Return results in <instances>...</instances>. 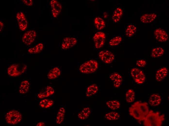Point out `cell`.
Segmentation results:
<instances>
[{
  "label": "cell",
  "instance_id": "9c48e42d",
  "mask_svg": "<svg viewBox=\"0 0 169 126\" xmlns=\"http://www.w3.org/2000/svg\"><path fill=\"white\" fill-rule=\"evenodd\" d=\"M36 35V33L35 31H28L23 34L22 38V41L25 44L30 45L34 41Z\"/></svg>",
  "mask_w": 169,
  "mask_h": 126
},
{
  "label": "cell",
  "instance_id": "8d00e7d4",
  "mask_svg": "<svg viewBox=\"0 0 169 126\" xmlns=\"http://www.w3.org/2000/svg\"><path fill=\"white\" fill-rule=\"evenodd\" d=\"M21 1L25 4L28 6H31L33 4L32 0H23Z\"/></svg>",
  "mask_w": 169,
  "mask_h": 126
},
{
  "label": "cell",
  "instance_id": "4316f807",
  "mask_svg": "<svg viewBox=\"0 0 169 126\" xmlns=\"http://www.w3.org/2000/svg\"><path fill=\"white\" fill-rule=\"evenodd\" d=\"M106 104L110 109L113 110H115L119 108L120 104L119 102L116 100H110L107 101Z\"/></svg>",
  "mask_w": 169,
  "mask_h": 126
},
{
  "label": "cell",
  "instance_id": "ffe728a7",
  "mask_svg": "<svg viewBox=\"0 0 169 126\" xmlns=\"http://www.w3.org/2000/svg\"><path fill=\"white\" fill-rule=\"evenodd\" d=\"M91 111L90 108H84L78 114V117L80 120H84L87 118L89 116Z\"/></svg>",
  "mask_w": 169,
  "mask_h": 126
},
{
  "label": "cell",
  "instance_id": "7c38bea8",
  "mask_svg": "<svg viewBox=\"0 0 169 126\" xmlns=\"http://www.w3.org/2000/svg\"><path fill=\"white\" fill-rule=\"evenodd\" d=\"M77 40L75 38L66 37L63 39L61 45L62 48L66 50L74 46L77 43Z\"/></svg>",
  "mask_w": 169,
  "mask_h": 126
},
{
  "label": "cell",
  "instance_id": "9a60e30c",
  "mask_svg": "<svg viewBox=\"0 0 169 126\" xmlns=\"http://www.w3.org/2000/svg\"><path fill=\"white\" fill-rule=\"evenodd\" d=\"M54 90L52 87L47 86L44 90L39 92L38 94V97L39 98L42 99L49 96L54 94Z\"/></svg>",
  "mask_w": 169,
  "mask_h": 126
},
{
  "label": "cell",
  "instance_id": "cb8c5ba5",
  "mask_svg": "<svg viewBox=\"0 0 169 126\" xmlns=\"http://www.w3.org/2000/svg\"><path fill=\"white\" fill-rule=\"evenodd\" d=\"M164 52L163 49L160 47H157L153 48L151 52V56L153 58H156L161 56Z\"/></svg>",
  "mask_w": 169,
  "mask_h": 126
},
{
  "label": "cell",
  "instance_id": "484cf974",
  "mask_svg": "<svg viewBox=\"0 0 169 126\" xmlns=\"http://www.w3.org/2000/svg\"><path fill=\"white\" fill-rule=\"evenodd\" d=\"M136 30V27L135 25L132 24H129L126 29L125 34L128 37H131L135 34Z\"/></svg>",
  "mask_w": 169,
  "mask_h": 126
},
{
  "label": "cell",
  "instance_id": "4dcf8cb0",
  "mask_svg": "<svg viewBox=\"0 0 169 126\" xmlns=\"http://www.w3.org/2000/svg\"><path fill=\"white\" fill-rule=\"evenodd\" d=\"M43 45L42 43H40L34 47L29 48L28 51L32 54H35L39 53L43 49Z\"/></svg>",
  "mask_w": 169,
  "mask_h": 126
},
{
  "label": "cell",
  "instance_id": "8992f818",
  "mask_svg": "<svg viewBox=\"0 0 169 126\" xmlns=\"http://www.w3.org/2000/svg\"><path fill=\"white\" fill-rule=\"evenodd\" d=\"M135 102L129 108L130 115L136 119L142 121L145 117L142 113L141 110Z\"/></svg>",
  "mask_w": 169,
  "mask_h": 126
},
{
  "label": "cell",
  "instance_id": "6da1fadb",
  "mask_svg": "<svg viewBox=\"0 0 169 126\" xmlns=\"http://www.w3.org/2000/svg\"><path fill=\"white\" fill-rule=\"evenodd\" d=\"M165 120L164 115H160L159 112L150 110L145 117L143 125L145 126H161Z\"/></svg>",
  "mask_w": 169,
  "mask_h": 126
},
{
  "label": "cell",
  "instance_id": "f35d334b",
  "mask_svg": "<svg viewBox=\"0 0 169 126\" xmlns=\"http://www.w3.org/2000/svg\"><path fill=\"white\" fill-rule=\"evenodd\" d=\"M45 125L44 123L43 122H40L37 123L36 126H44Z\"/></svg>",
  "mask_w": 169,
  "mask_h": 126
},
{
  "label": "cell",
  "instance_id": "ac0fdd59",
  "mask_svg": "<svg viewBox=\"0 0 169 126\" xmlns=\"http://www.w3.org/2000/svg\"><path fill=\"white\" fill-rule=\"evenodd\" d=\"M98 90V86L95 84H93L87 88L85 95L86 97H90L96 94Z\"/></svg>",
  "mask_w": 169,
  "mask_h": 126
},
{
  "label": "cell",
  "instance_id": "277c9868",
  "mask_svg": "<svg viewBox=\"0 0 169 126\" xmlns=\"http://www.w3.org/2000/svg\"><path fill=\"white\" fill-rule=\"evenodd\" d=\"M22 118L21 113L18 111L14 110L8 112L5 117L6 122L10 125H15L19 123Z\"/></svg>",
  "mask_w": 169,
  "mask_h": 126
},
{
  "label": "cell",
  "instance_id": "5bb4252c",
  "mask_svg": "<svg viewBox=\"0 0 169 126\" xmlns=\"http://www.w3.org/2000/svg\"><path fill=\"white\" fill-rule=\"evenodd\" d=\"M168 71V69L165 67L158 70L155 74L156 80L159 82L162 81L167 76Z\"/></svg>",
  "mask_w": 169,
  "mask_h": 126
},
{
  "label": "cell",
  "instance_id": "3957f363",
  "mask_svg": "<svg viewBox=\"0 0 169 126\" xmlns=\"http://www.w3.org/2000/svg\"><path fill=\"white\" fill-rule=\"evenodd\" d=\"M27 66L24 64H14L10 66L8 68L7 73L12 77L19 76L23 73L26 70Z\"/></svg>",
  "mask_w": 169,
  "mask_h": 126
},
{
  "label": "cell",
  "instance_id": "74e56055",
  "mask_svg": "<svg viewBox=\"0 0 169 126\" xmlns=\"http://www.w3.org/2000/svg\"><path fill=\"white\" fill-rule=\"evenodd\" d=\"M51 12L53 16L55 18L57 17L60 13V12L58 10L53 8L52 9Z\"/></svg>",
  "mask_w": 169,
  "mask_h": 126
},
{
  "label": "cell",
  "instance_id": "d590c367",
  "mask_svg": "<svg viewBox=\"0 0 169 126\" xmlns=\"http://www.w3.org/2000/svg\"><path fill=\"white\" fill-rule=\"evenodd\" d=\"M123 11L121 8L118 7L115 9L113 13L122 16L123 14Z\"/></svg>",
  "mask_w": 169,
  "mask_h": 126
},
{
  "label": "cell",
  "instance_id": "ab89813d",
  "mask_svg": "<svg viewBox=\"0 0 169 126\" xmlns=\"http://www.w3.org/2000/svg\"><path fill=\"white\" fill-rule=\"evenodd\" d=\"M4 26L3 23L1 21H0V31L1 32Z\"/></svg>",
  "mask_w": 169,
  "mask_h": 126
},
{
  "label": "cell",
  "instance_id": "5b68a950",
  "mask_svg": "<svg viewBox=\"0 0 169 126\" xmlns=\"http://www.w3.org/2000/svg\"><path fill=\"white\" fill-rule=\"evenodd\" d=\"M131 75L136 83L142 84L145 82V75L143 71L137 68H132L131 71Z\"/></svg>",
  "mask_w": 169,
  "mask_h": 126
},
{
  "label": "cell",
  "instance_id": "f546056e",
  "mask_svg": "<svg viewBox=\"0 0 169 126\" xmlns=\"http://www.w3.org/2000/svg\"><path fill=\"white\" fill-rule=\"evenodd\" d=\"M54 103L53 101L48 99H44L40 101L39 103L40 106L42 108H47L52 106Z\"/></svg>",
  "mask_w": 169,
  "mask_h": 126
},
{
  "label": "cell",
  "instance_id": "d4e9b609",
  "mask_svg": "<svg viewBox=\"0 0 169 126\" xmlns=\"http://www.w3.org/2000/svg\"><path fill=\"white\" fill-rule=\"evenodd\" d=\"M30 84L27 80L22 81L20 84L19 89V93L22 94L26 93L28 91L29 88Z\"/></svg>",
  "mask_w": 169,
  "mask_h": 126
},
{
  "label": "cell",
  "instance_id": "30bf717a",
  "mask_svg": "<svg viewBox=\"0 0 169 126\" xmlns=\"http://www.w3.org/2000/svg\"><path fill=\"white\" fill-rule=\"evenodd\" d=\"M154 34L155 39L159 42H165L168 39V36L167 33L161 28H158L155 30Z\"/></svg>",
  "mask_w": 169,
  "mask_h": 126
},
{
  "label": "cell",
  "instance_id": "7402d4cb",
  "mask_svg": "<svg viewBox=\"0 0 169 126\" xmlns=\"http://www.w3.org/2000/svg\"><path fill=\"white\" fill-rule=\"evenodd\" d=\"M135 102L142 114L145 117L149 111L148 103L146 102H142L139 101Z\"/></svg>",
  "mask_w": 169,
  "mask_h": 126
},
{
  "label": "cell",
  "instance_id": "836d02e7",
  "mask_svg": "<svg viewBox=\"0 0 169 126\" xmlns=\"http://www.w3.org/2000/svg\"><path fill=\"white\" fill-rule=\"evenodd\" d=\"M136 64L138 66L143 67L145 66L146 62L145 60L141 59L137 60L136 62Z\"/></svg>",
  "mask_w": 169,
  "mask_h": 126
},
{
  "label": "cell",
  "instance_id": "83f0119b",
  "mask_svg": "<svg viewBox=\"0 0 169 126\" xmlns=\"http://www.w3.org/2000/svg\"><path fill=\"white\" fill-rule=\"evenodd\" d=\"M104 117L107 120H118L120 118V115L117 112L111 111L106 114Z\"/></svg>",
  "mask_w": 169,
  "mask_h": 126
},
{
  "label": "cell",
  "instance_id": "e0dca14e",
  "mask_svg": "<svg viewBox=\"0 0 169 126\" xmlns=\"http://www.w3.org/2000/svg\"><path fill=\"white\" fill-rule=\"evenodd\" d=\"M157 15L155 13H146L141 16L140 20L143 23H149L154 21Z\"/></svg>",
  "mask_w": 169,
  "mask_h": 126
},
{
  "label": "cell",
  "instance_id": "f1b7e54d",
  "mask_svg": "<svg viewBox=\"0 0 169 126\" xmlns=\"http://www.w3.org/2000/svg\"><path fill=\"white\" fill-rule=\"evenodd\" d=\"M135 93L132 89H129L126 94V101L128 103L133 102L135 99Z\"/></svg>",
  "mask_w": 169,
  "mask_h": 126
},
{
  "label": "cell",
  "instance_id": "1f68e13d",
  "mask_svg": "<svg viewBox=\"0 0 169 126\" xmlns=\"http://www.w3.org/2000/svg\"><path fill=\"white\" fill-rule=\"evenodd\" d=\"M122 37L120 36H117L111 38L109 41V45L111 46H115L119 45L122 41Z\"/></svg>",
  "mask_w": 169,
  "mask_h": 126
},
{
  "label": "cell",
  "instance_id": "603a6c76",
  "mask_svg": "<svg viewBox=\"0 0 169 126\" xmlns=\"http://www.w3.org/2000/svg\"><path fill=\"white\" fill-rule=\"evenodd\" d=\"M94 23L96 28L98 30H102L105 26V22L104 20L99 17H97L95 18Z\"/></svg>",
  "mask_w": 169,
  "mask_h": 126
},
{
  "label": "cell",
  "instance_id": "44dd1931",
  "mask_svg": "<svg viewBox=\"0 0 169 126\" xmlns=\"http://www.w3.org/2000/svg\"><path fill=\"white\" fill-rule=\"evenodd\" d=\"M61 71L58 67H56L51 70L48 72L47 77L50 79H52L58 77L60 74Z\"/></svg>",
  "mask_w": 169,
  "mask_h": 126
},
{
  "label": "cell",
  "instance_id": "52a82bcc",
  "mask_svg": "<svg viewBox=\"0 0 169 126\" xmlns=\"http://www.w3.org/2000/svg\"><path fill=\"white\" fill-rule=\"evenodd\" d=\"M106 36L105 34L102 32H98L94 35L93 39L95 47L97 49L102 47L104 44Z\"/></svg>",
  "mask_w": 169,
  "mask_h": 126
},
{
  "label": "cell",
  "instance_id": "ba28073f",
  "mask_svg": "<svg viewBox=\"0 0 169 126\" xmlns=\"http://www.w3.org/2000/svg\"><path fill=\"white\" fill-rule=\"evenodd\" d=\"M98 55L101 61L106 64L111 63L115 59L113 54L108 50L101 51L99 53Z\"/></svg>",
  "mask_w": 169,
  "mask_h": 126
},
{
  "label": "cell",
  "instance_id": "d6a6232c",
  "mask_svg": "<svg viewBox=\"0 0 169 126\" xmlns=\"http://www.w3.org/2000/svg\"><path fill=\"white\" fill-rule=\"evenodd\" d=\"M50 3L52 9L56 10L60 12L62 9V6L58 1L56 0H52Z\"/></svg>",
  "mask_w": 169,
  "mask_h": 126
},
{
  "label": "cell",
  "instance_id": "7a4b0ae2",
  "mask_svg": "<svg viewBox=\"0 0 169 126\" xmlns=\"http://www.w3.org/2000/svg\"><path fill=\"white\" fill-rule=\"evenodd\" d=\"M98 62L95 60H91L86 61L80 66L79 70L82 73L89 74L95 72L98 68Z\"/></svg>",
  "mask_w": 169,
  "mask_h": 126
},
{
  "label": "cell",
  "instance_id": "e575fe53",
  "mask_svg": "<svg viewBox=\"0 0 169 126\" xmlns=\"http://www.w3.org/2000/svg\"><path fill=\"white\" fill-rule=\"evenodd\" d=\"M121 16L113 14L112 16V19L113 22L115 23H117L119 22L120 20Z\"/></svg>",
  "mask_w": 169,
  "mask_h": 126
},
{
  "label": "cell",
  "instance_id": "d6986e66",
  "mask_svg": "<svg viewBox=\"0 0 169 126\" xmlns=\"http://www.w3.org/2000/svg\"><path fill=\"white\" fill-rule=\"evenodd\" d=\"M66 111V109L64 107H61L59 108L56 118L57 124H59L62 123L64 119Z\"/></svg>",
  "mask_w": 169,
  "mask_h": 126
},
{
  "label": "cell",
  "instance_id": "8fae6325",
  "mask_svg": "<svg viewBox=\"0 0 169 126\" xmlns=\"http://www.w3.org/2000/svg\"><path fill=\"white\" fill-rule=\"evenodd\" d=\"M16 18L20 29L22 31L25 30L27 26V22L24 14L21 12H18Z\"/></svg>",
  "mask_w": 169,
  "mask_h": 126
},
{
  "label": "cell",
  "instance_id": "4fadbf2b",
  "mask_svg": "<svg viewBox=\"0 0 169 126\" xmlns=\"http://www.w3.org/2000/svg\"><path fill=\"white\" fill-rule=\"evenodd\" d=\"M110 79L112 81L114 86L118 88L121 85L123 80L121 76L118 73L115 72L110 75Z\"/></svg>",
  "mask_w": 169,
  "mask_h": 126
},
{
  "label": "cell",
  "instance_id": "2e32d148",
  "mask_svg": "<svg viewBox=\"0 0 169 126\" xmlns=\"http://www.w3.org/2000/svg\"><path fill=\"white\" fill-rule=\"evenodd\" d=\"M161 101L160 96L157 94H153L150 96L149 100V104L152 106L155 107L159 105Z\"/></svg>",
  "mask_w": 169,
  "mask_h": 126
}]
</instances>
